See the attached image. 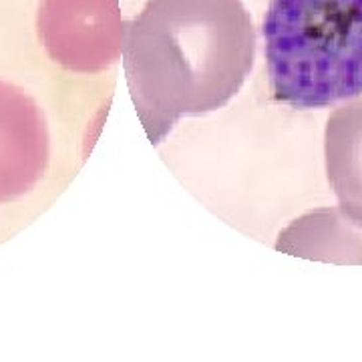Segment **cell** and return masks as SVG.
<instances>
[{"label": "cell", "instance_id": "obj_2", "mask_svg": "<svg viewBox=\"0 0 362 362\" xmlns=\"http://www.w3.org/2000/svg\"><path fill=\"white\" fill-rule=\"evenodd\" d=\"M262 33L276 101L322 109L362 95V0H270Z\"/></svg>", "mask_w": 362, "mask_h": 362}, {"label": "cell", "instance_id": "obj_1", "mask_svg": "<svg viewBox=\"0 0 362 362\" xmlns=\"http://www.w3.org/2000/svg\"><path fill=\"white\" fill-rule=\"evenodd\" d=\"M256 59L242 0H149L123 30V65L147 139L161 143L185 115L221 109Z\"/></svg>", "mask_w": 362, "mask_h": 362}, {"label": "cell", "instance_id": "obj_4", "mask_svg": "<svg viewBox=\"0 0 362 362\" xmlns=\"http://www.w3.org/2000/svg\"><path fill=\"white\" fill-rule=\"evenodd\" d=\"M324 153L340 209L362 226V99L340 107L328 119Z\"/></svg>", "mask_w": 362, "mask_h": 362}, {"label": "cell", "instance_id": "obj_3", "mask_svg": "<svg viewBox=\"0 0 362 362\" xmlns=\"http://www.w3.org/2000/svg\"><path fill=\"white\" fill-rule=\"evenodd\" d=\"M47 137L37 107L0 83V199L26 192L42 171Z\"/></svg>", "mask_w": 362, "mask_h": 362}]
</instances>
